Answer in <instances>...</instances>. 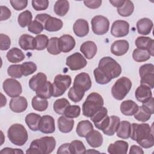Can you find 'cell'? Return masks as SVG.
<instances>
[{"instance_id":"6da1fadb","label":"cell","mask_w":154,"mask_h":154,"mask_svg":"<svg viewBox=\"0 0 154 154\" xmlns=\"http://www.w3.org/2000/svg\"><path fill=\"white\" fill-rule=\"evenodd\" d=\"M131 138L144 149H149L154 145V137L152 126L148 123L131 124Z\"/></svg>"},{"instance_id":"7a4b0ae2","label":"cell","mask_w":154,"mask_h":154,"mask_svg":"<svg viewBox=\"0 0 154 154\" xmlns=\"http://www.w3.org/2000/svg\"><path fill=\"white\" fill-rule=\"evenodd\" d=\"M55 146V139L53 137L46 136L33 140L26 153L49 154L54 151Z\"/></svg>"},{"instance_id":"3957f363","label":"cell","mask_w":154,"mask_h":154,"mask_svg":"<svg viewBox=\"0 0 154 154\" xmlns=\"http://www.w3.org/2000/svg\"><path fill=\"white\" fill-rule=\"evenodd\" d=\"M97 67L111 81L114 78L119 77L122 73L121 66L110 57L102 58L99 62Z\"/></svg>"},{"instance_id":"277c9868","label":"cell","mask_w":154,"mask_h":154,"mask_svg":"<svg viewBox=\"0 0 154 154\" xmlns=\"http://www.w3.org/2000/svg\"><path fill=\"white\" fill-rule=\"evenodd\" d=\"M103 106V99L102 96L96 92L91 93L82 104V114L87 117H90Z\"/></svg>"},{"instance_id":"5b68a950","label":"cell","mask_w":154,"mask_h":154,"mask_svg":"<svg viewBox=\"0 0 154 154\" xmlns=\"http://www.w3.org/2000/svg\"><path fill=\"white\" fill-rule=\"evenodd\" d=\"M9 140L16 146H23L28 138V132L25 128L19 123H14L10 126L7 131Z\"/></svg>"},{"instance_id":"8992f818","label":"cell","mask_w":154,"mask_h":154,"mask_svg":"<svg viewBox=\"0 0 154 154\" xmlns=\"http://www.w3.org/2000/svg\"><path fill=\"white\" fill-rule=\"evenodd\" d=\"M132 87V82L127 77L123 76L118 79L111 88V94L117 100L123 99Z\"/></svg>"},{"instance_id":"52a82bcc","label":"cell","mask_w":154,"mask_h":154,"mask_svg":"<svg viewBox=\"0 0 154 154\" xmlns=\"http://www.w3.org/2000/svg\"><path fill=\"white\" fill-rule=\"evenodd\" d=\"M72 83V78L70 75L58 74L54 78L53 85L52 96L57 97L62 96L69 88Z\"/></svg>"},{"instance_id":"ba28073f","label":"cell","mask_w":154,"mask_h":154,"mask_svg":"<svg viewBox=\"0 0 154 154\" xmlns=\"http://www.w3.org/2000/svg\"><path fill=\"white\" fill-rule=\"evenodd\" d=\"M141 84L146 85L151 89L154 87V66L153 64H145L139 69Z\"/></svg>"},{"instance_id":"9c48e42d","label":"cell","mask_w":154,"mask_h":154,"mask_svg":"<svg viewBox=\"0 0 154 154\" xmlns=\"http://www.w3.org/2000/svg\"><path fill=\"white\" fill-rule=\"evenodd\" d=\"M91 24L92 31L96 35H103L109 30V21L103 16H94L91 20Z\"/></svg>"},{"instance_id":"30bf717a","label":"cell","mask_w":154,"mask_h":154,"mask_svg":"<svg viewBox=\"0 0 154 154\" xmlns=\"http://www.w3.org/2000/svg\"><path fill=\"white\" fill-rule=\"evenodd\" d=\"M90 118L93 122L95 127L102 131H103L106 128L109 121V117L108 116V110L103 106L96 111Z\"/></svg>"},{"instance_id":"8fae6325","label":"cell","mask_w":154,"mask_h":154,"mask_svg":"<svg viewBox=\"0 0 154 154\" xmlns=\"http://www.w3.org/2000/svg\"><path fill=\"white\" fill-rule=\"evenodd\" d=\"M5 93L11 97L19 96L22 93V88L20 83L13 78L6 79L2 84Z\"/></svg>"},{"instance_id":"7c38bea8","label":"cell","mask_w":154,"mask_h":154,"mask_svg":"<svg viewBox=\"0 0 154 154\" xmlns=\"http://www.w3.org/2000/svg\"><path fill=\"white\" fill-rule=\"evenodd\" d=\"M87 64V60L83 55L79 53L75 52L67 57L66 64L71 70H78L83 69Z\"/></svg>"},{"instance_id":"4fadbf2b","label":"cell","mask_w":154,"mask_h":154,"mask_svg":"<svg viewBox=\"0 0 154 154\" xmlns=\"http://www.w3.org/2000/svg\"><path fill=\"white\" fill-rule=\"evenodd\" d=\"M91 85L92 83L89 75L85 72H82L75 76L73 87L80 91L85 92L91 88Z\"/></svg>"},{"instance_id":"5bb4252c","label":"cell","mask_w":154,"mask_h":154,"mask_svg":"<svg viewBox=\"0 0 154 154\" xmlns=\"http://www.w3.org/2000/svg\"><path fill=\"white\" fill-rule=\"evenodd\" d=\"M129 31V24L123 20H117L113 22L111 28V34L116 37L127 35Z\"/></svg>"},{"instance_id":"9a60e30c","label":"cell","mask_w":154,"mask_h":154,"mask_svg":"<svg viewBox=\"0 0 154 154\" xmlns=\"http://www.w3.org/2000/svg\"><path fill=\"white\" fill-rule=\"evenodd\" d=\"M55 130L54 119L49 115H44L41 117L39 124L38 131L43 134H52Z\"/></svg>"},{"instance_id":"2e32d148","label":"cell","mask_w":154,"mask_h":154,"mask_svg":"<svg viewBox=\"0 0 154 154\" xmlns=\"http://www.w3.org/2000/svg\"><path fill=\"white\" fill-rule=\"evenodd\" d=\"M28 106L27 100L23 96L12 97L10 101L9 108L14 112L20 113L26 110Z\"/></svg>"},{"instance_id":"e0dca14e","label":"cell","mask_w":154,"mask_h":154,"mask_svg":"<svg viewBox=\"0 0 154 154\" xmlns=\"http://www.w3.org/2000/svg\"><path fill=\"white\" fill-rule=\"evenodd\" d=\"M74 38L69 34H64L59 38V46L61 52L67 53L71 51L75 46Z\"/></svg>"},{"instance_id":"ac0fdd59","label":"cell","mask_w":154,"mask_h":154,"mask_svg":"<svg viewBox=\"0 0 154 154\" xmlns=\"http://www.w3.org/2000/svg\"><path fill=\"white\" fill-rule=\"evenodd\" d=\"M129 48V43L125 40L115 41L111 46V53L116 56H122L127 53Z\"/></svg>"},{"instance_id":"d6986e66","label":"cell","mask_w":154,"mask_h":154,"mask_svg":"<svg viewBox=\"0 0 154 154\" xmlns=\"http://www.w3.org/2000/svg\"><path fill=\"white\" fill-rule=\"evenodd\" d=\"M135 46L138 49L147 50L151 56L153 57L154 40L149 37H138L135 40Z\"/></svg>"},{"instance_id":"ffe728a7","label":"cell","mask_w":154,"mask_h":154,"mask_svg":"<svg viewBox=\"0 0 154 154\" xmlns=\"http://www.w3.org/2000/svg\"><path fill=\"white\" fill-rule=\"evenodd\" d=\"M73 30L75 34L79 37L87 35L89 32L88 22L83 19H79L75 21L73 25Z\"/></svg>"},{"instance_id":"44dd1931","label":"cell","mask_w":154,"mask_h":154,"mask_svg":"<svg viewBox=\"0 0 154 154\" xmlns=\"http://www.w3.org/2000/svg\"><path fill=\"white\" fill-rule=\"evenodd\" d=\"M128 143L123 140H118L110 144L108 147V152L110 154H126Z\"/></svg>"},{"instance_id":"7402d4cb","label":"cell","mask_w":154,"mask_h":154,"mask_svg":"<svg viewBox=\"0 0 154 154\" xmlns=\"http://www.w3.org/2000/svg\"><path fill=\"white\" fill-rule=\"evenodd\" d=\"M85 139L89 146L94 148L101 146L103 143L102 135L98 131L94 129L87 134Z\"/></svg>"},{"instance_id":"603a6c76","label":"cell","mask_w":154,"mask_h":154,"mask_svg":"<svg viewBox=\"0 0 154 154\" xmlns=\"http://www.w3.org/2000/svg\"><path fill=\"white\" fill-rule=\"evenodd\" d=\"M80 51L87 59L90 60L96 54L97 46L93 41H86L81 45Z\"/></svg>"},{"instance_id":"cb8c5ba5","label":"cell","mask_w":154,"mask_h":154,"mask_svg":"<svg viewBox=\"0 0 154 154\" xmlns=\"http://www.w3.org/2000/svg\"><path fill=\"white\" fill-rule=\"evenodd\" d=\"M135 96L138 101L143 103L152 97L151 88L146 85L140 84L135 90Z\"/></svg>"},{"instance_id":"d4e9b609","label":"cell","mask_w":154,"mask_h":154,"mask_svg":"<svg viewBox=\"0 0 154 154\" xmlns=\"http://www.w3.org/2000/svg\"><path fill=\"white\" fill-rule=\"evenodd\" d=\"M46 82V75L42 72H39L32 76V78L29 79V87L31 90L36 91L37 89L44 85Z\"/></svg>"},{"instance_id":"484cf974","label":"cell","mask_w":154,"mask_h":154,"mask_svg":"<svg viewBox=\"0 0 154 154\" xmlns=\"http://www.w3.org/2000/svg\"><path fill=\"white\" fill-rule=\"evenodd\" d=\"M138 105L132 100L123 101L120 105V111L123 114L126 116H134L138 109Z\"/></svg>"},{"instance_id":"4316f807","label":"cell","mask_w":154,"mask_h":154,"mask_svg":"<svg viewBox=\"0 0 154 154\" xmlns=\"http://www.w3.org/2000/svg\"><path fill=\"white\" fill-rule=\"evenodd\" d=\"M136 25L137 31L140 34L147 35L150 33L153 24L151 19L144 17L138 20Z\"/></svg>"},{"instance_id":"83f0119b","label":"cell","mask_w":154,"mask_h":154,"mask_svg":"<svg viewBox=\"0 0 154 154\" xmlns=\"http://www.w3.org/2000/svg\"><path fill=\"white\" fill-rule=\"evenodd\" d=\"M74 120L63 115L60 116L58 120V128L60 132L63 133H69L72 131L74 126Z\"/></svg>"},{"instance_id":"f1b7e54d","label":"cell","mask_w":154,"mask_h":154,"mask_svg":"<svg viewBox=\"0 0 154 154\" xmlns=\"http://www.w3.org/2000/svg\"><path fill=\"white\" fill-rule=\"evenodd\" d=\"M19 45L24 51L35 49V37L32 35L24 34L19 39Z\"/></svg>"},{"instance_id":"f546056e","label":"cell","mask_w":154,"mask_h":154,"mask_svg":"<svg viewBox=\"0 0 154 154\" xmlns=\"http://www.w3.org/2000/svg\"><path fill=\"white\" fill-rule=\"evenodd\" d=\"M63 26V21L51 16L45 22L44 27L45 29L49 32H55L60 30Z\"/></svg>"},{"instance_id":"4dcf8cb0","label":"cell","mask_w":154,"mask_h":154,"mask_svg":"<svg viewBox=\"0 0 154 154\" xmlns=\"http://www.w3.org/2000/svg\"><path fill=\"white\" fill-rule=\"evenodd\" d=\"M7 58L8 61L12 63L21 62L25 58L23 52L17 48H13L7 53Z\"/></svg>"},{"instance_id":"1f68e13d","label":"cell","mask_w":154,"mask_h":154,"mask_svg":"<svg viewBox=\"0 0 154 154\" xmlns=\"http://www.w3.org/2000/svg\"><path fill=\"white\" fill-rule=\"evenodd\" d=\"M93 130L92 123L87 120H82L78 123L76 129L77 135L80 137H85L87 134Z\"/></svg>"},{"instance_id":"d6a6232c","label":"cell","mask_w":154,"mask_h":154,"mask_svg":"<svg viewBox=\"0 0 154 154\" xmlns=\"http://www.w3.org/2000/svg\"><path fill=\"white\" fill-rule=\"evenodd\" d=\"M120 123V118L116 116H111L109 117V121L108 123V126L106 128L102 131L104 134L108 135V136H112L113 135L115 132L117 131L119 124Z\"/></svg>"},{"instance_id":"836d02e7","label":"cell","mask_w":154,"mask_h":154,"mask_svg":"<svg viewBox=\"0 0 154 154\" xmlns=\"http://www.w3.org/2000/svg\"><path fill=\"white\" fill-rule=\"evenodd\" d=\"M40 118V115L31 112L26 116L25 119V123L31 130L33 131H38V124Z\"/></svg>"},{"instance_id":"e575fe53","label":"cell","mask_w":154,"mask_h":154,"mask_svg":"<svg viewBox=\"0 0 154 154\" xmlns=\"http://www.w3.org/2000/svg\"><path fill=\"white\" fill-rule=\"evenodd\" d=\"M131 131V124L130 122L128 121H122L116 131L117 136L122 139H128L130 137Z\"/></svg>"},{"instance_id":"d590c367","label":"cell","mask_w":154,"mask_h":154,"mask_svg":"<svg viewBox=\"0 0 154 154\" xmlns=\"http://www.w3.org/2000/svg\"><path fill=\"white\" fill-rule=\"evenodd\" d=\"M37 96L44 99H49L53 95V85L50 81H48L46 84L37 90L35 91Z\"/></svg>"},{"instance_id":"8d00e7d4","label":"cell","mask_w":154,"mask_h":154,"mask_svg":"<svg viewBox=\"0 0 154 154\" xmlns=\"http://www.w3.org/2000/svg\"><path fill=\"white\" fill-rule=\"evenodd\" d=\"M69 10V2L68 1L61 0L55 2L54 6L55 13L59 16H65Z\"/></svg>"},{"instance_id":"74e56055","label":"cell","mask_w":154,"mask_h":154,"mask_svg":"<svg viewBox=\"0 0 154 154\" xmlns=\"http://www.w3.org/2000/svg\"><path fill=\"white\" fill-rule=\"evenodd\" d=\"M32 107L37 111H44L48 107V101L47 99L42 98L40 96H34L31 100Z\"/></svg>"},{"instance_id":"f35d334b","label":"cell","mask_w":154,"mask_h":154,"mask_svg":"<svg viewBox=\"0 0 154 154\" xmlns=\"http://www.w3.org/2000/svg\"><path fill=\"white\" fill-rule=\"evenodd\" d=\"M134 10V5L131 1L125 0L123 4L117 8V12L119 15L123 17H128L131 16Z\"/></svg>"},{"instance_id":"ab89813d","label":"cell","mask_w":154,"mask_h":154,"mask_svg":"<svg viewBox=\"0 0 154 154\" xmlns=\"http://www.w3.org/2000/svg\"><path fill=\"white\" fill-rule=\"evenodd\" d=\"M150 54L146 49L137 48L134 50L132 58L137 62H144L150 59Z\"/></svg>"},{"instance_id":"60d3db41","label":"cell","mask_w":154,"mask_h":154,"mask_svg":"<svg viewBox=\"0 0 154 154\" xmlns=\"http://www.w3.org/2000/svg\"><path fill=\"white\" fill-rule=\"evenodd\" d=\"M70 105V102L66 98H61L56 100L53 105L54 111L60 115H63L66 108Z\"/></svg>"},{"instance_id":"b9f144b4","label":"cell","mask_w":154,"mask_h":154,"mask_svg":"<svg viewBox=\"0 0 154 154\" xmlns=\"http://www.w3.org/2000/svg\"><path fill=\"white\" fill-rule=\"evenodd\" d=\"M32 19V16L31 12L29 10H25L19 14L17 22L22 28H25L31 23Z\"/></svg>"},{"instance_id":"7bdbcfd3","label":"cell","mask_w":154,"mask_h":154,"mask_svg":"<svg viewBox=\"0 0 154 154\" xmlns=\"http://www.w3.org/2000/svg\"><path fill=\"white\" fill-rule=\"evenodd\" d=\"M47 51L51 55H58L61 53L59 46V38L53 37L49 38L47 46Z\"/></svg>"},{"instance_id":"ee69618b","label":"cell","mask_w":154,"mask_h":154,"mask_svg":"<svg viewBox=\"0 0 154 154\" xmlns=\"http://www.w3.org/2000/svg\"><path fill=\"white\" fill-rule=\"evenodd\" d=\"M70 153L83 154L86 153V149L84 143L80 140H73L70 143Z\"/></svg>"},{"instance_id":"f6af8a7d","label":"cell","mask_w":154,"mask_h":154,"mask_svg":"<svg viewBox=\"0 0 154 154\" xmlns=\"http://www.w3.org/2000/svg\"><path fill=\"white\" fill-rule=\"evenodd\" d=\"M49 39L44 34H38L35 37V49L37 51L44 50L47 48Z\"/></svg>"},{"instance_id":"bcb514c9","label":"cell","mask_w":154,"mask_h":154,"mask_svg":"<svg viewBox=\"0 0 154 154\" xmlns=\"http://www.w3.org/2000/svg\"><path fill=\"white\" fill-rule=\"evenodd\" d=\"M22 75L26 76L34 73L37 70V65L32 61L23 63L20 66Z\"/></svg>"},{"instance_id":"7dc6e473","label":"cell","mask_w":154,"mask_h":154,"mask_svg":"<svg viewBox=\"0 0 154 154\" xmlns=\"http://www.w3.org/2000/svg\"><path fill=\"white\" fill-rule=\"evenodd\" d=\"M81 113V108L78 105H69L64 112V116L70 119L77 118Z\"/></svg>"},{"instance_id":"c3c4849f","label":"cell","mask_w":154,"mask_h":154,"mask_svg":"<svg viewBox=\"0 0 154 154\" xmlns=\"http://www.w3.org/2000/svg\"><path fill=\"white\" fill-rule=\"evenodd\" d=\"M85 92L80 91L76 89H75L73 86L69 89V91L68 92V97L69 98L72 100L74 102H80L84 96Z\"/></svg>"},{"instance_id":"681fc988","label":"cell","mask_w":154,"mask_h":154,"mask_svg":"<svg viewBox=\"0 0 154 154\" xmlns=\"http://www.w3.org/2000/svg\"><path fill=\"white\" fill-rule=\"evenodd\" d=\"M44 29V25L42 23L36 20L32 21L31 23L28 26V31L34 34L38 35L43 31Z\"/></svg>"},{"instance_id":"f907efd6","label":"cell","mask_w":154,"mask_h":154,"mask_svg":"<svg viewBox=\"0 0 154 154\" xmlns=\"http://www.w3.org/2000/svg\"><path fill=\"white\" fill-rule=\"evenodd\" d=\"M20 66L21 64L10 65L7 69L8 75L13 78H20L22 76Z\"/></svg>"},{"instance_id":"816d5d0a","label":"cell","mask_w":154,"mask_h":154,"mask_svg":"<svg viewBox=\"0 0 154 154\" xmlns=\"http://www.w3.org/2000/svg\"><path fill=\"white\" fill-rule=\"evenodd\" d=\"M94 76V79L96 82L99 84L101 85H104L109 83L111 80H109L108 78H107L99 69L98 67L94 69L93 71Z\"/></svg>"},{"instance_id":"f5cc1de1","label":"cell","mask_w":154,"mask_h":154,"mask_svg":"<svg viewBox=\"0 0 154 154\" xmlns=\"http://www.w3.org/2000/svg\"><path fill=\"white\" fill-rule=\"evenodd\" d=\"M134 116V118L137 120H138L139 122H147L151 117V114L146 112L141 108V106H140L138 108V111H137V112Z\"/></svg>"},{"instance_id":"db71d44e","label":"cell","mask_w":154,"mask_h":154,"mask_svg":"<svg viewBox=\"0 0 154 154\" xmlns=\"http://www.w3.org/2000/svg\"><path fill=\"white\" fill-rule=\"evenodd\" d=\"M32 6L36 11L46 10L49 7V1L48 0H32Z\"/></svg>"},{"instance_id":"11a10c76","label":"cell","mask_w":154,"mask_h":154,"mask_svg":"<svg viewBox=\"0 0 154 154\" xmlns=\"http://www.w3.org/2000/svg\"><path fill=\"white\" fill-rule=\"evenodd\" d=\"M0 49L1 51H6L8 49L11 45L10 38L4 34H0Z\"/></svg>"},{"instance_id":"9f6ffc18","label":"cell","mask_w":154,"mask_h":154,"mask_svg":"<svg viewBox=\"0 0 154 154\" xmlns=\"http://www.w3.org/2000/svg\"><path fill=\"white\" fill-rule=\"evenodd\" d=\"M10 2L12 7L17 11L25 8L28 5L27 0H11Z\"/></svg>"},{"instance_id":"6f0895ef","label":"cell","mask_w":154,"mask_h":154,"mask_svg":"<svg viewBox=\"0 0 154 154\" xmlns=\"http://www.w3.org/2000/svg\"><path fill=\"white\" fill-rule=\"evenodd\" d=\"M153 103H154V99L153 97H152L147 101L143 102L141 106L146 112L152 115L154 113Z\"/></svg>"},{"instance_id":"680465c9","label":"cell","mask_w":154,"mask_h":154,"mask_svg":"<svg viewBox=\"0 0 154 154\" xmlns=\"http://www.w3.org/2000/svg\"><path fill=\"white\" fill-rule=\"evenodd\" d=\"M1 16H0V20L3 21L8 19L11 15V12L10 10L6 6L1 5Z\"/></svg>"},{"instance_id":"91938a15","label":"cell","mask_w":154,"mask_h":154,"mask_svg":"<svg viewBox=\"0 0 154 154\" xmlns=\"http://www.w3.org/2000/svg\"><path fill=\"white\" fill-rule=\"evenodd\" d=\"M84 5L91 9H96L99 8L102 4L101 0H91V1H84Z\"/></svg>"},{"instance_id":"94428289","label":"cell","mask_w":154,"mask_h":154,"mask_svg":"<svg viewBox=\"0 0 154 154\" xmlns=\"http://www.w3.org/2000/svg\"><path fill=\"white\" fill-rule=\"evenodd\" d=\"M70 143H64L60 146L57 151V153L58 154H62V153H70V149H69Z\"/></svg>"},{"instance_id":"6125c7cd","label":"cell","mask_w":154,"mask_h":154,"mask_svg":"<svg viewBox=\"0 0 154 154\" xmlns=\"http://www.w3.org/2000/svg\"><path fill=\"white\" fill-rule=\"evenodd\" d=\"M1 153H23V152L20 149H13L10 147H5L1 150Z\"/></svg>"},{"instance_id":"be15d7a7","label":"cell","mask_w":154,"mask_h":154,"mask_svg":"<svg viewBox=\"0 0 154 154\" xmlns=\"http://www.w3.org/2000/svg\"><path fill=\"white\" fill-rule=\"evenodd\" d=\"M51 16L49 14H46V13H42V14H37L35 17V20L40 22V23H42L43 25H45V22L46 21V20L50 17Z\"/></svg>"},{"instance_id":"e7e4bbea","label":"cell","mask_w":154,"mask_h":154,"mask_svg":"<svg viewBox=\"0 0 154 154\" xmlns=\"http://www.w3.org/2000/svg\"><path fill=\"white\" fill-rule=\"evenodd\" d=\"M129 153V154H135V153L143 154L144 151L141 147L137 145H133L131 147Z\"/></svg>"},{"instance_id":"03108f58","label":"cell","mask_w":154,"mask_h":154,"mask_svg":"<svg viewBox=\"0 0 154 154\" xmlns=\"http://www.w3.org/2000/svg\"><path fill=\"white\" fill-rule=\"evenodd\" d=\"M109 2L112 5V6L118 8L123 4L125 0H109Z\"/></svg>"},{"instance_id":"003e7915","label":"cell","mask_w":154,"mask_h":154,"mask_svg":"<svg viewBox=\"0 0 154 154\" xmlns=\"http://www.w3.org/2000/svg\"><path fill=\"white\" fill-rule=\"evenodd\" d=\"M1 107L4 106L6 103H7V99L6 97L3 95L2 93H1Z\"/></svg>"}]
</instances>
